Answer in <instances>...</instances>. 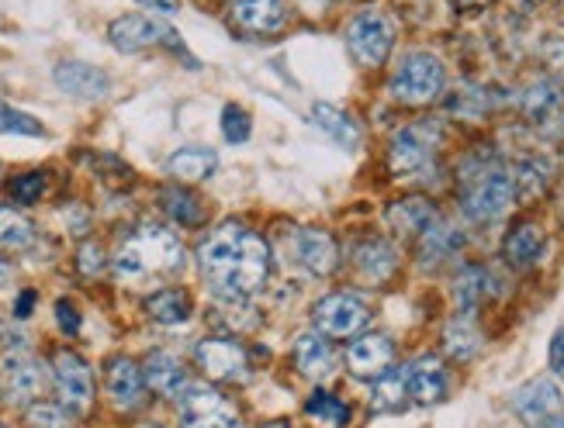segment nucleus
<instances>
[{
    "instance_id": "nucleus-42",
    "label": "nucleus",
    "mask_w": 564,
    "mask_h": 428,
    "mask_svg": "<svg viewBox=\"0 0 564 428\" xmlns=\"http://www.w3.org/2000/svg\"><path fill=\"white\" fill-rule=\"evenodd\" d=\"M80 270H84L87 276H94V273H101V270H105V253H101V245L87 242V245L80 249Z\"/></svg>"
},
{
    "instance_id": "nucleus-38",
    "label": "nucleus",
    "mask_w": 564,
    "mask_h": 428,
    "mask_svg": "<svg viewBox=\"0 0 564 428\" xmlns=\"http://www.w3.org/2000/svg\"><path fill=\"white\" fill-rule=\"evenodd\" d=\"M66 408L63 405H48V400H35V405L29 408V415H24V421H29V428H66Z\"/></svg>"
},
{
    "instance_id": "nucleus-36",
    "label": "nucleus",
    "mask_w": 564,
    "mask_h": 428,
    "mask_svg": "<svg viewBox=\"0 0 564 428\" xmlns=\"http://www.w3.org/2000/svg\"><path fill=\"white\" fill-rule=\"evenodd\" d=\"M32 239H35V229L29 221L11 208H0V245L4 249H29Z\"/></svg>"
},
{
    "instance_id": "nucleus-29",
    "label": "nucleus",
    "mask_w": 564,
    "mask_h": 428,
    "mask_svg": "<svg viewBox=\"0 0 564 428\" xmlns=\"http://www.w3.org/2000/svg\"><path fill=\"white\" fill-rule=\"evenodd\" d=\"M444 349H447V356L457 360V363H471L478 352H481V332H478V325L471 315H457L451 318V325L444 329Z\"/></svg>"
},
{
    "instance_id": "nucleus-19",
    "label": "nucleus",
    "mask_w": 564,
    "mask_h": 428,
    "mask_svg": "<svg viewBox=\"0 0 564 428\" xmlns=\"http://www.w3.org/2000/svg\"><path fill=\"white\" fill-rule=\"evenodd\" d=\"M56 87L69 97H80V100H97L111 90V80L105 69H97L90 63H80V59H66L56 66Z\"/></svg>"
},
{
    "instance_id": "nucleus-27",
    "label": "nucleus",
    "mask_w": 564,
    "mask_h": 428,
    "mask_svg": "<svg viewBox=\"0 0 564 428\" xmlns=\"http://www.w3.org/2000/svg\"><path fill=\"white\" fill-rule=\"evenodd\" d=\"M191 311H194V300L181 287H163L145 297V315L156 325H184L191 321Z\"/></svg>"
},
{
    "instance_id": "nucleus-45",
    "label": "nucleus",
    "mask_w": 564,
    "mask_h": 428,
    "mask_svg": "<svg viewBox=\"0 0 564 428\" xmlns=\"http://www.w3.org/2000/svg\"><path fill=\"white\" fill-rule=\"evenodd\" d=\"M32 305H35V294H32V290H24V294L18 297V305H14V318H29Z\"/></svg>"
},
{
    "instance_id": "nucleus-1",
    "label": "nucleus",
    "mask_w": 564,
    "mask_h": 428,
    "mask_svg": "<svg viewBox=\"0 0 564 428\" xmlns=\"http://www.w3.org/2000/svg\"><path fill=\"white\" fill-rule=\"evenodd\" d=\"M198 266L218 300H247L271 281V245L247 224L229 221L202 242Z\"/></svg>"
},
{
    "instance_id": "nucleus-47",
    "label": "nucleus",
    "mask_w": 564,
    "mask_h": 428,
    "mask_svg": "<svg viewBox=\"0 0 564 428\" xmlns=\"http://www.w3.org/2000/svg\"><path fill=\"white\" fill-rule=\"evenodd\" d=\"M11 281V266L4 263V260H0V287H4Z\"/></svg>"
},
{
    "instance_id": "nucleus-22",
    "label": "nucleus",
    "mask_w": 564,
    "mask_h": 428,
    "mask_svg": "<svg viewBox=\"0 0 564 428\" xmlns=\"http://www.w3.org/2000/svg\"><path fill=\"white\" fill-rule=\"evenodd\" d=\"M460 245H464V239H460V232L454 229V224L436 218L430 229L420 235V263H423V270H433L440 263L454 260L460 253Z\"/></svg>"
},
{
    "instance_id": "nucleus-26",
    "label": "nucleus",
    "mask_w": 564,
    "mask_h": 428,
    "mask_svg": "<svg viewBox=\"0 0 564 428\" xmlns=\"http://www.w3.org/2000/svg\"><path fill=\"white\" fill-rule=\"evenodd\" d=\"M333 345L323 339V336H302L299 342H294V366H299L308 381H326V376L333 373Z\"/></svg>"
},
{
    "instance_id": "nucleus-30",
    "label": "nucleus",
    "mask_w": 564,
    "mask_h": 428,
    "mask_svg": "<svg viewBox=\"0 0 564 428\" xmlns=\"http://www.w3.org/2000/svg\"><path fill=\"white\" fill-rule=\"evenodd\" d=\"M395 263H399L395 249H391L388 242H381V239L364 242L357 249V270H360L364 281H371V284H384L388 276L395 273Z\"/></svg>"
},
{
    "instance_id": "nucleus-33",
    "label": "nucleus",
    "mask_w": 564,
    "mask_h": 428,
    "mask_svg": "<svg viewBox=\"0 0 564 428\" xmlns=\"http://www.w3.org/2000/svg\"><path fill=\"white\" fill-rule=\"evenodd\" d=\"M305 418H308L315 428H347L350 408L343 405V400H339L336 394L315 391V394L305 400Z\"/></svg>"
},
{
    "instance_id": "nucleus-34",
    "label": "nucleus",
    "mask_w": 564,
    "mask_h": 428,
    "mask_svg": "<svg viewBox=\"0 0 564 428\" xmlns=\"http://www.w3.org/2000/svg\"><path fill=\"white\" fill-rule=\"evenodd\" d=\"M405 397H409L405 373H384V376H378V384H375L371 408L375 411H402L405 408Z\"/></svg>"
},
{
    "instance_id": "nucleus-41",
    "label": "nucleus",
    "mask_w": 564,
    "mask_h": 428,
    "mask_svg": "<svg viewBox=\"0 0 564 428\" xmlns=\"http://www.w3.org/2000/svg\"><path fill=\"white\" fill-rule=\"evenodd\" d=\"M56 318H59V329L66 336H77L80 332V315H77V308L69 305V300H56Z\"/></svg>"
},
{
    "instance_id": "nucleus-24",
    "label": "nucleus",
    "mask_w": 564,
    "mask_h": 428,
    "mask_svg": "<svg viewBox=\"0 0 564 428\" xmlns=\"http://www.w3.org/2000/svg\"><path fill=\"white\" fill-rule=\"evenodd\" d=\"M312 121H315L318 132L329 135L339 149H347V153H354V149L360 145L357 121L347 111H339L336 105H312Z\"/></svg>"
},
{
    "instance_id": "nucleus-43",
    "label": "nucleus",
    "mask_w": 564,
    "mask_h": 428,
    "mask_svg": "<svg viewBox=\"0 0 564 428\" xmlns=\"http://www.w3.org/2000/svg\"><path fill=\"white\" fill-rule=\"evenodd\" d=\"M547 360H551V370L564 376V325H561V329L554 332V339H551V352H547Z\"/></svg>"
},
{
    "instance_id": "nucleus-31",
    "label": "nucleus",
    "mask_w": 564,
    "mask_h": 428,
    "mask_svg": "<svg viewBox=\"0 0 564 428\" xmlns=\"http://www.w3.org/2000/svg\"><path fill=\"white\" fill-rule=\"evenodd\" d=\"M160 205L163 211L174 218L177 224H184V229H194V224L205 221V205L202 197H194L191 190H184L181 184H170L160 190Z\"/></svg>"
},
{
    "instance_id": "nucleus-25",
    "label": "nucleus",
    "mask_w": 564,
    "mask_h": 428,
    "mask_svg": "<svg viewBox=\"0 0 564 428\" xmlns=\"http://www.w3.org/2000/svg\"><path fill=\"white\" fill-rule=\"evenodd\" d=\"M218 166V156L205 145H187V149H177L174 156L166 160V169L170 176H177L181 184H198V180H208Z\"/></svg>"
},
{
    "instance_id": "nucleus-8",
    "label": "nucleus",
    "mask_w": 564,
    "mask_h": 428,
    "mask_svg": "<svg viewBox=\"0 0 564 428\" xmlns=\"http://www.w3.org/2000/svg\"><path fill=\"white\" fill-rule=\"evenodd\" d=\"M347 45L360 66H381L395 45V24L381 11H360L347 29Z\"/></svg>"
},
{
    "instance_id": "nucleus-16",
    "label": "nucleus",
    "mask_w": 564,
    "mask_h": 428,
    "mask_svg": "<svg viewBox=\"0 0 564 428\" xmlns=\"http://www.w3.org/2000/svg\"><path fill=\"white\" fill-rule=\"evenodd\" d=\"M391 360H395V342L388 336H360L347 352V366L357 381H378L388 373Z\"/></svg>"
},
{
    "instance_id": "nucleus-35",
    "label": "nucleus",
    "mask_w": 564,
    "mask_h": 428,
    "mask_svg": "<svg viewBox=\"0 0 564 428\" xmlns=\"http://www.w3.org/2000/svg\"><path fill=\"white\" fill-rule=\"evenodd\" d=\"M547 163L541 160H523L517 169H512V184H517V197L523 200H533V197H541L547 190Z\"/></svg>"
},
{
    "instance_id": "nucleus-48",
    "label": "nucleus",
    "mask_w": 564,
    "mask_h": 428,
    "mask_svg": "<svg viewBox=\"0 0 564 428\" xmlns=\"http://www.w3.org/2000/svg\"><path fill=\"white\" fill-rule=\"evenodd\" d=\"M263 428H291V425H284V421H271V425H263Z\"/></svg>"
},
{
    "instance_id": "nucleus-23",
    "label": "nucleus",
    "mask_w": 564,
    "mask_h": 428,
    "mask_svg": "<svg viewBox=\"0 0 564 428\" xmlns=\"http://www.w3.org/2000/svg\"><path fill=\"white\" fill-rule=\"evenodd\" d=\"M142 373H145V384L163 397H184L187 391V370L177 356H170V352H153V356L145 360Z\"/></svg>"
},
{
    "instance_id": "nucleus-3",
    "label": "nucleus",
    "mask_w": 564,
    "mask_h": 428,
    "mask_svg": "<svg viewBox=\"0 0 564 428\" xmlns=\"http://www.w3.org/2000/svg\"><path fill=\"white\" fill-rule=\"evenodd\" d=\"M184 266L181 239L163 229V224H139V229L121 242L115 270L121 281H145V276H166Z\"/></svg>"
},
{
    "instance_id": "nucleus-6",
    "label": "nucleus",
    "mask_w": 564,
    "mask_h": 428,
    "mask_svg": "<svg viewBox=\"0 0 564 428\" xmlns=\"http://www.w3.org/2000/svg\"><path fill=\"white\" fill-rule=\"evenodd\" d=\"M108 39L115 48H121V53H142V48H153V45H166V48H174V53H184L181 35L153 14L115 18L108 24Z\"/></svg>"
},
{
    "instance_id": "nucleus-11",
    "label": "nucleus",
    "mask_w": 564,
    "mask_h": 428,
    "mask_svg": "<svg viewBox=\"0 0 564 428\" xmlns=\"http://www.w3.org/2000/svg\"><path fill=\"white\" fill-rule=\"evenodd\" d=\"M181 428H239V411L226 394L187 387L181 397Z\"/></svg>"
},
{
    "instance_id": "nucleus-5",
    "label": "nucleus",
    "mask_w": 564,
    "mask_h": 428,
    "mask_svg": "<svg viewBox=\"0 0 564 428\" xmlns=\"http://www.w3.org/2000/svg\"><path fill=\"white\" fill-rule=\"evenodd\" d=\"M440 142H444V132H440L436 121L405 124V129L388 145V169L395 176H412V173L426 169L430 160L436 156Z\"/></svg>"
},
{
    "instance_id": "nucleus-20",
    "label": "nucleus",
    "mask_w": 564,
    "mask_h": 428,
    "mask_svg": "<svg viewBox=\"0 0 564 428\" xmlns=\"http://www.w3.org/2000/svg\"><path fill=\"white\" fill-rule=\"evenodd\" d=\"M232 21H236V29L247 35H274L284 29L288 11L281 0H236Z\"/></svg>"
},
{
    "instance_id": "nucleus-46",
    "label": "nucleus",
    "mask_w": 564,
    "mask_h": 428,
    "mask_svg": "<svg viewBox=\"0 0 564 428\" xmlns=\"http://www.w3.org/2000/svg\"><path fill=\"white\" fill-rule=\"evenodd\" d=\"M454 4H457L460 11H481V8H488V4H496V0H454Z\"/></svg>"
},
{
    "instance_id": "nucleus-14",
    "label": "nucleus",
    "mask_w": 564,
    "mask_h": 428,
    "mask_svg": "<svg viewBox=\"0 0 564 428\" xmlns=\"http://www.w3.org/2000/svg\"><path fill=\"white\" fill-rule=\"evenodd\" d=\"M45 366L29 356V352H11L4 360V391L11 400H21V405H29V400H39L42 391H45Z\"/></svg>"
},
{
    "instance_id": "nucleus-2",
    "label": "nucleus",
    "mask_w": 564,
    "mask_h": 428,
    "mask_svg": "<svg viewBox=\"0 0 564 428\" xmlns=\"http://www.w3.org/2000/svg\"><path fill=\"white\" fill-rule=\"evenodd\" d=\"M512 200H517V184L512 173L496 156H468L460 166V208L475 224L499 221Z\"/></svg>"
},
{
    "instance_id": "nucleus-39",
    "label": "nucleus",
    "mask_w": 564,
    "mask_h": 428,
    "mask_svg": "<svg viewBox=\"0 0 564 428\" xmlns=\"http://www.w3.org/2000/svg\"><path fill=\"white\" fill-rule=\"evenodd\" d=\"M250 114L242 111L239 105H229L226 111H223V135H226V142H232V145H239V142H247L250 139Z\"/></svg>"
},
{
    "instance_id": "nucleus-28",
    "label": "nucleus",
    "mask_w": 564,
    "mask_h": 428,
    "mask_svg": "<svg viewBox=\"0 0 564 428\" xmlns=\"http://www.w3.org/2000/svg\"><path fill=\"white\" fill-rule=\"evenodd\" d=\"M433 221H436V211L426 197H409V200H399V205L388 208V224L399 235H423Z\"/></svg>"
},
{
    "instance_id": "nucleus-15",
    "label": "nucleus",
    "mask_w": 564,
    "mask_h": 428,
    "mask_svg": "<svg viewBox=\"0 0 564 428\" xmlns=\"http://www.w3.org/2000/svg\"><path fill=\"white\" fill-rule=\"evenodd\" d=\"M291 253L299 260V266L312 276H329L339 263V249L329 232L318 229H302L291 239Z\"/></svg>"
},
{
    "instance_id": "nucleus-12",
    "label": "nucleus",
    "mask_w": 564,
    "mask_h": 428,
    "mask_svg": "<svg viewBox=\"0 0 564 428\" xmlns=\"http://www.w3.org/2000/svg\"><path fill=\"white\" fill-rule=\"evenodd\" d=\"M53 384H56V394L63 400V408L69 415H84L94 400V373L90 366L77 356V352H56L53 356Z\"/></svg>"
},
{
    "instance_id": "nucleus-9",
    "label": "nucleus",
    "mask_w": 564,
    "mask_h": 428,
    "mask_svg": "<svg viewBox=\"0 0 564 428\" xmlns=\"http://www.w3.org/2000/svg\"><path fill=\"white\" fill-rule=\"evenodd\" d=\"M312 321H315L318 336L350 339V336L367 329V321H371V308H367L357 294H329V297H323L315 305Z\"/></svg>"
},
{
    "instance_id": "nucleus-18",
    "label": "nucleus",
    "mask_w": 564,
    "mask_h": 428,
    "mask_svg": "<svg viewBox=\"0 0 564 428\" xmlns=\"http://www.w3.org/2000/svg\"><path fill=\"white\" fill-rule=\"evenodd\" d=\"M105 391L111 397V405L121 408V411H135L142 405V397H145V373L126 360V356H118L108 363L105 370Z\"/></svg>"
},
{
    "instance_id": "nucleus-37",
    "label": "nucleus",
    "mask_w": 564,
    "mask_h": 428,
    "mask_svg": "<svg viewBox=\"0 0 564 428\" xmlns=\"http://www.w3.org/2000/svg\"><path fill=\"white\" fill-rule=\"evenodd\" d=\"M0 135H24V139H42L45 129H42V121L32 118V114H24L11 105H4L0 100Z\"/></svg>"
},
{
    "instance_id": "nucleus-4",
    "label": "nucleus",
    "mask_w": 564,
    "mask_h": 428,
    "mask_svg": "<svg viewBox=\"0 0 564 428\" xmlns=\"http://www.w3.org/2000/svg\"><path fill=\"white\" fill-rule=\"evenodd\" d=\"M447 84V73H444V63H440L433 53H409L395 77H391V97L399 100V105H409V108H423L430 100L440 97Z\"/></svg>"
},
{
    "instance_id": "nucleus-51",
    "label": "nucleus",
    "mask_w": 564,
    "mask_h": 428,
    "mask_svg": "<svg viewBox=\"0 0 564 428\" xmlns=\"http://www.w3.org/2000/svg\"><path fill=\"white\" fill-rule=\"evenodd\" d=\"M0 428H4V425H0Z\"/></svg>"
},
{
    "instance_id": "nucleus-44",
    "label": "nucleus",
    "mask_w": 564,
    "mask_h": 428,
    "mask_svg": "<svg viewBox=\"0 0 564 428\" xmlns=\"http://www.w3.org/2000/svg\"><path fill=\"white\" fill-rule=\"evenodd\" d=\"M142 8H150L156 18H170V14H177L181 11V0H139Z\"/></svg>"
},
{
    "instance_id": "nucleus-17",
    "label": "nucleus",
    "mask_w": 564,
    "mask_h": 428,
    "mask_svg": "<svg viewBox=\"0 0 564 428\" xmlns=\"http://www.w3.org/2000/svg\"><path fill=\"white\" fill-rule=\"evenodd\" d=\"M405 387H409V397L415 405H440V400L447 397V370L436 356H420L415 363H409L405 370Z\"/></svg>"
},
{
    "instance_id": "nucleus-7",
    "label": "nucleus",
    "mask_w": 564,
    "mask_h": 428,
    "mask_svg": "<svg viewBox=\"0 0 564 428\" xmlns=\"http://www.w3.org/2000/svg\"><path fill=\"white\" fill-rule=\"evenodd\" d=\"M509 405L527 428H554L564 421V394L551 376H536L520 391H512Z\"/></svg>"
},
{
    "instance_id": "nucleus-21",
    "label": "nucleus",
    "mask_w": 564,
    "mask_h": 428,
    "mask_svg": "<svg viewBox=\"0 0 564 428\" xmlns=\"http://www.w3.org/2000/svg\"><path fill=\"white\" fill-rule=\"evenodd\" d=\"M544 229L536 221H520V224H512L506 242H502V260L512 266V270H530L536 260L544 256Z\"/></svg>"
},
{
    "instance_id": "nucleus-50",
    "label": "nucleus",
    "mask_w": 564,
    "mask_h": 428,
    "mask_svg": "<svg viewBox=\"0 0 564 428\" xmlns=\"http://www.w3.org/2000/svg\"><path fill=\"white\" fill-rule=\"evenodd\" d=\"M554 428H564V421H557V425H554Z\"/></svg>"
},
{
    "instance_id": "nucleus-10",
    "label": "nucleus",
    "mask_w": 564,
    "mask_h": 428,
    "mask_svg": "<svg viewBox=\"0 0 564 428\" xmlns=\"http://www.w3.org/2000/svg\"><path fill=\"white\" fill-rule=\"evenodd\" d=\"M520 108H523V118L536 135H544L551 142L564 139V90L554 80L530 84L523 100H520Z\"/></svg>"
},
{
    "instance_id": "nucleus-49",
    "label": "nucleus",
    "mask_w": 564,
    "mask_h": 428,
    "mask_svg": "<svg viewBox=\"0 0 564 428\" xmlns=\"http://www.w3.org/2000/svg\"><path fill=\"white\" fill-rule=\"evenodd\" d=\"M145 428H163V425H145Z\"/></svg>"
},
{
    "instance_id": "nucleus-13",
    "label": "nucleus",
    "mask_w": 564,
    "mask_h": 428,
    "mask_svg": "<svg viewBox=\"0 0 564 428\" xmlns=\"http://www.w3.org/2000/svg\"><path fill=\"white\" fill-rule=\"evenodd\" d=\"M198 366L212 376V381H223V384H239L250 376V356L236 339H202L198 349Z\"/></svg>"
},
{
    "instance_id": "nucleus-32",
    "label": "nucleus",
    "mask_w": 564,
    "mask_h": 428,
    "mask_svg": "<svg viewBox=\"0 0 564 428\" xmlns=\"http://www.w3.org/2000/svg\"><path fill=\"white\" fill-rule=\"evenodd\" d=\"M488 290H492V276H488L485 266H464L454 281V300L464 315H471L488 297Z\"/></svg>"
},
{
    "instance_id": "nucleus-40",
    "label": "nucleus",
    "mask_w": 564,
    "mask_h": 428,
    "mask_svg": "<svg viewBox=\"0 0 564 428\" xmlns=\"http://www.w3.org/2000/svg\"><path fill=\"white\" fill-rule=\"evenodd\" d=\"M11 200H18V205H35V200L42 197L45 190V176L42 173H24L18 176V180H11Z\"/></svg>"
}]
</instances>
